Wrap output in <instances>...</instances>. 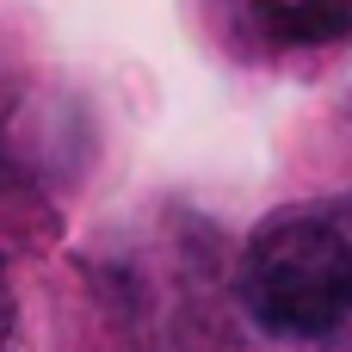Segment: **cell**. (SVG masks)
Instances as JSON below:
<instances>
[{
  "label": "cell",
  "instance_id": "obj_1",
  "mask_svg": "<svg viewBox=\"0 0 352 352\" xmlns=\"http://www.w3.org/2000/svg\"><path fill=\"white\" fill-rule=\"evenodd\" d=\"M248 309L291 340H352V198L272 217L241 260Z\"/></svg>",
  "mask_w": 352,
  "mask_h": 352
},
{
  "label": "cell",
  "instance_id": "obj_2",
  "mask_svg": "<svg viewBox=\"0 0 352 352\" xmlns=\"http://www.w3.org/2000/svg\"><path fill=\"white\" fill-rule=\"evenodd\" d=\"M248 12L272 43H291V50L352 37V0H248Z\"/></svg>",
  "mask_w": 352,
  "mask_h": 352
},
{
  "label": "cell",
  "instance_id": "obj_3",
  "mask_svg": "<svg viewBox=\"0 0 352 352\" xmlns=\"http://www.w3.org/2000/svg\"><path fill=\"white\" fill-rule=\"evenodd\" d=\"M19 334V309H12V285H6V266H0V352H12Z\"/></svg>",
  "mask_w": 352,
  "mask_h": 352
}]
</instances>
